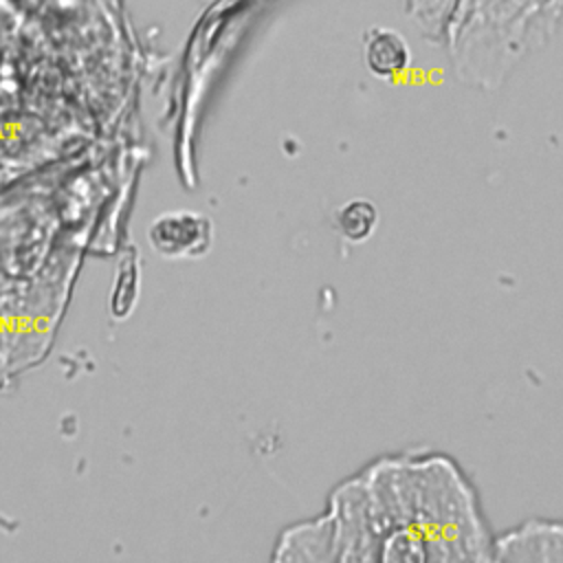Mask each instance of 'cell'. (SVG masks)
Segmentation results:
<instances>
[{"instance_id":"1","label":"cell","mask_w":563,"mask_h":563,"mask_svg":"<svg viewBox=\"0 0 563 563\" xmlns=\"http://www.w3.org/2000/svg\"><path fill=\"white\" fill-rule=\"evenodd\" d=\"M147 240L165 260H196L209 253L213 242L211 218L198 211H167L152 220Z\"/></svg>"},{"instance_id":"2","label":"cell","mask_w":563,"mask_h":563,"mask_svg":"<svg viewBox=\"0 0 563 563\" xmlns=\"http://www.w3.org/2000/svg\"><path fill=\"white\" fill-rule=\"evenodd\" d=\"M365 62L372 75L394 77L409 68L411 51L405 37L394 29H372L365 40Z\"/></svg>"},{"instance_id":"3","label":"cell","mask_w":563,"mask_h":563,"mask_svg":"<svg viewBox=\"0 0 563 563\" xmlns=\"http://www.w3.org/2000/svg\"><path fill=\"white\" fill-rule=\"evenodd\" d=\"M376 222H378V211L374 202L365 198H354L336 209V229L352 244L365 242L374 233Z\"/></svg>"}]
</instances>
